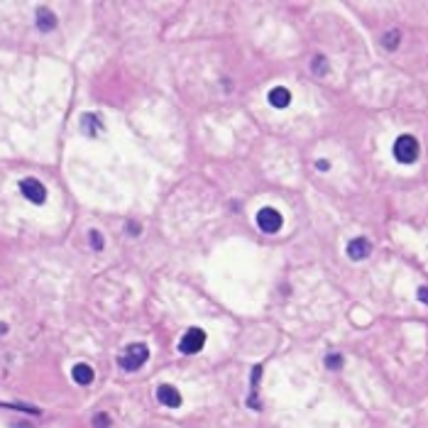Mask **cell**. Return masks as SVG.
Returning a JSON list of instances; mask_svg holds the SVG:
<instances>
[{
  "mask_svg": "<svg viewBox=\"0 0 428 428\" xmlns=\"http://www.w3.org/2000/svg\"><path fill=\"white\" fill-rule=\"evenodd\" d=\"M81 127H83L91 137H96V135L103 130V125H100V120H98V115H96V113H86V115L81 118Z\"/></svg>",
  "mask_w": 428,
  "mask_h": 428,
  "instance_id": "cell-11",
  "label": "cell"
},
{
  "mask_svg": "<svg viewBox=\"0 0 428 428\" xmlns=\"http://www.w3.org/2000/svg\"><path fill=\"white\" fill-rule=\"evenodd\" d=\"M311 69H313V74L326 76V71H328V61H326V56H323V54L313 56V64H311Z\"/></svg>",
  "mask_w": 428,
  "mask_h": 428,
  "instance_id": "cell-12",
  "label": "cell"
},
{
  "mask_svg": "<svg viewBox=\"0 0 428 428\" xmlns=\"http://www.w3.org/2000/svg\"><path fill=\"white\" fill-rule=\"evenodd\" d=\"M5 333H8V326H5V323H0V335H5Z\"/></svg>",
  "mask_w": 428,
  "mask_h": 428,
  "instance_id": "cell-20",
  "label": "cell"
},
{
  "mask_svg": "<svg viewBox=\"0 0 428 428\" xmlns=\"http://www.w3.org/2000/svg\"><path fill=\"white\" fill-rule=\"evenodd\" d=\"M71 377H74V382H76V384L86 387V384H91V382H93V377H96V374H93V367H91V365L78 362V365H74Z\"/></svg>",
  "mask_w": 428,
  "mask_h": 428,
  "instance_id": "cell-8",
  "label": "cell"
},
{
  "mask_svg": "<svg viewBox=\"0 0 428 428\" xmlns=\"http://www.w3.org/2000/svg\"><path fill=\"white\" fill-rule=\"evenodd\" d=\"M157 399H159V404L162 406H169V409H179L181 406V394H179V389L172 384H162L157 389Z\"/></svg>",
  "mask_w": 428,
  "mask_h": 428,
  "instance_id": "cell-6",
  "label": "cell"
},
{
  "mask_svg": "<svg viewBox=\"0 0 428 428\" xmlns=\"http://www.w3.org/2000/svg\"><path fill=\"white\" fill-rule=\"evenodd\" d=\"M203 343H206V333L201 328H188L184 333V338L179 343V350L184 355H196V352L203 350Z\"/></svg>",
  "mask_w": 428,
  "mask_h": 428,
  "instance_id": "cell-3",
  "label": "cell"
},
{
  "mask_svg": "<svg viewBox=\"0 0 428 428\" xmlns=\"http://www.w3.org/2000/svg\"><path fill=\"white\" fill-rule=\"evenodd\" d=\"M399 39H401L399 30H389V32L384 34V39H382V42H384L387 49H396V47H399Z\"/></svg>",
  "mask_w": 428,
  "mask_h": 428,
  "instance_id": "cell-13",
  "label": "cell"
},
{
  "mask_svg": "<svg viewBox=\"0 0 428 428\" xmlns=\"http://www.w3.org/2000/svg\"><path fill=\"white\" fill-rule=\"evenodd\" d=\"M282 223H284V218H282V213L274 210V208H262L260 213H257V225H260V230L267 232V235L279 232Z\"/></svg>",
  "mask_w": 428,
  "mask_h": 428,
  "instance_id": "cell-5",
  "label": "cell"
},
{
  "mask_svg": "<svg viewBox=\"0 0 428 428\" xmlns=\"http://www.w3.org/2000/svg\"><path fill=\"white\" fill-rule=\"evenodd\" d=\"M267 98H269V103H272L274 108H286V105L291 103V93H289L284 86H276V88L269 91V96H267Z\"/></svg>",
  "mask_w": 428,
  "mask_h": 428,
  "instance_id": "cell-9",
  "label": "cell"
},
{
  "mask_svg": "<svg viewBox=\"0 0 428 428\" xmlns=\"http://www.w3.org/2000/svg\"><path fill=\"white\" fill-rule=\"evenodd\" d=\"M125 230H127V235H140V225L137 223H127Z\"/></svg>",
  "mask_w": 428,
  "mask_h": 428,
  "instance_id": "cell-17",
  "label": "cell"
},
{
  "mask_svg": "<svg viewBox=\"0 0 428 428\" xmlns=\"http://www.w3.org/2000/svg\"><path fill=\"white\" fill-rule=\"evenodd\" d=\"M37 27H39L42 32H52L56 27L54 12H49L47 8H39V10H37Z\"/></svg>",
  "mask_w": 428,
  "mask_h": 428,
  "instance_id": "cell-10",
  "label": "cell"
},
{
  "mask_svg": "<svg viewBox=\"0 0 428 428\" xmlns=\"http://www.w3.org/2000/svg\"><path fill=\"white\" fill-rule=\"evenodd\" d=\"M20 191H22V196L27 198L30 203H44L47 201V188H44V184L42 181H37V179H22L20 181Z\"/></svg>",
  "mask_w": 428,
  "mask_h": 428,
  "instance_id": "cell-4",
  "label": "cell"
},
{
  "mask_svg": "<svg viewBox=\"0 0 428 428\" xmlns=\"http://www.w3.org/2000/svg\"><path fill=\"white\" fill-rule=\"evenodd\" d=\"M316 166H318L320 172H328V169H330V164L326 162V159H318V162H316Z\"/></svg>",
  "mask_w": 428,
  "mask_h": 428,
  "instance_id": "cell-19",
  "label": "cell"
},
{
  "mask_svg": "<svg viewBox=\"0 0 428 428\" xmlns=\"http://www.w3.org/2000/svg\"><path fill=\"white\" fill-rule=\"evenodd\" d=\"M149 360V348L144 345V343H135V345H127L125 350L120 352V357H118V362H120L122 370H127V372H135V370H140L144 362Z\"/></svg>",
  "mask_w": 428,
  "mask_h": 428,
  "instance_id": "cell-1",
  "label": "cell"
},
{
  "mask_svg": "<svg viewBox=\"0 0 428 428\" xmlns=\"http://www.w3.org/2000/svg\"><path fill=\"white\" fill-rule=\"evenodd\" d=\"M418 298H421L423 304H428V286H421V289H418Z\"/></svg>",
  "mask_w": 428,
  "mask_h": 428,
  "instance_id": "cell-18",
  "label": "cell"
},
{
  "mask_svg": "<svg viewBox=\"0 0 428 428\" xmlns=\"http://www.w3.org/2000/svg\"><path fill=\"white\" fill-rule=\"evenodd\" d=\"M418 142L416 137H411V135H401V137H396L394 142V157L396 162H401V164H414L418 159Z\"/></svg>",
  "mask_w": 428,
  "mask_h": 428,
  "instance_id": "cell-2",
  "label": "cell"
},
{
  "mask_svg": "<svg viewBox=\"0 0 428 428\" xmlns=\"http://www.w3.org/2000/svg\"><path fill=\"white\" fill-rule=\"evenodd\" d=\"M93 428H110L108 414H96V416H93Z\"/></svg>",
  "mask_w": 428,
  "mask_h": 428,
  "instance_id": "cell-15",
  "label": "cell"
},
{
  "mask_svg": "<svg viewBox=\"0 0 428 428\" xmlns=\"http://www.w3.org/2000/svg\"><path fill=\"white\" fill-rule=\"evenodd\" d=\"M326 367H328V370H340L343 357L340 355H328V357H326Z\"/></svg>",
  "mask_w": 428,
  "mask_h": 428,
  "instance_id": "cell-16",
  "label": "cell"
},
{
  "mask_svg": "<svg viewBox=\"0 0 428 428\" xmlns=\"http://www.w3.org/2000/svg\"><path fill=\"white\" fill-rule=\"evenodd\" d=\"M372 252V245H370V240H365V238H355V240L348 245V257L350 260H365L367 254Z\"/></svg>",
  "mask_w": 428,
  "mask_h": 428,
  "instance_id": "cell-7",
  "label": "cell"
},
{
  "mask_svg": "<svg viewBox=\"0 0 428 428\" xmlns=\"http://www.w3.org/2000/svg\"><path fill=\"white\" fill-rule=\"evenodd\" d=\"M88 240H91V247H93L96 252H100V250H103V238H100V232H98V230H91Z\"/></svg>",
  "mask_w": 428,
  "mask_h": 428,
  "instance_id": "cell-14",
  "label": "cell"
}]
</instances>
